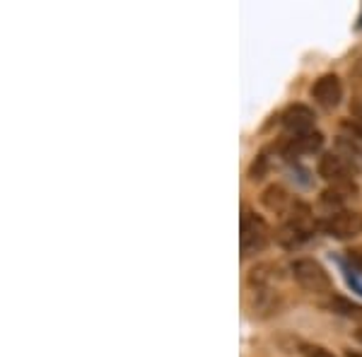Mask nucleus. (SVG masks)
<instances>
[{"label": "nucleus", "instance_id": "nucleus-1", "mask_svg": "<svg viewBox=\"0 0 362 357\" xmlns=\"http://www.w3.org/2000/svg\"><path fill=\"white\" fill-rule=\"evenodd\" d=\"M314 230H317V225H314L312 210H309L305 203L295 201L293 210L285 215L283 227L278 230V242L283 244L285 249H295V247H300V244H305L314 234Z\"/></svg>", "mask_w": 362, "mask_h": 357}, {"label": "nucleus", "instance_id": "nucleus-2", "mask_svg": "<svg viewBox=\"0 0 362 357\" xmlns=\"http://www.w3.org/2000/svg\"><path fill=\"white\" fill-rule=\"evenodd\" d=\"M268 242H271V227L266 225V220L251 210H244L242 222H239V249L244 259L264 251Z\"/></svg>", "mask_w": 362, "mask_h": 357}, {"label": "nucleus", "instance_id": "nucleus-3", "mask_svg": "<svg viewBox=\"0 0 362 357\" xmlns=\"http://www.w3.org/2000/svg\"><path fill=\"white\" fill-rule=\"evenodd\" d=\"M290 273L297 280L300 288H305L312 295H334V280L326 273V268L314 259H297L290 266Z\"/></svg>", "mask_w": 362, "mask_h": 357}, {"label": "nucleus", "instance_id": "nucleus-4", "mask_svg": "<svg viewBox=\"0 0 362 357\" xmlns=\"http://www.w3.org/2000/svg\"><path fill=\"white\" fill-rule=\"evenodd\" d=\"M319 177L331 186H355V167L338 152H329L319 160Z\"/></svg>", "mask_w": 362, "mask_h": 357}, {"label": "nucleus", "instance_id": "nucleus-5", "mask_svg": "<svg viewBox=\"0 0 362 357\" xmlns=\"http://www.w3.org/2000/svg\"><path fill=\"white\" fill-rule=\"evenodd\" d=\"M321 230L334 239H353L362 234V215L355 213V210H341V213L329 215Z\"/></svg>", "mask_w": 362, "mask_h": 357}, {"label": "nucleus", "instance_id": "nucleus-6", "mask_svg": "<svg viewBox=\"0 0 362 357\" xmlns=\"http://www.w3.org/2000/svg\"><path fill=\"white\" fill-rule=\"evenodd\" d=\"M312 99L319 104L324 111H334L343 99V83L336 73H326L314 83L312 87Z\"/></svg>", "mask_w": 362, "mask_h": 357}, {"label": "nucleus", "instance_id": "nucleus-7", "mask_svg": "<svg viewBox=\"0 0 362 357\" xmlns=\"http://www.w3.org/2000/svg\"><path fill=\"white\" fill-rule=\"evenodd\" d=\"M338 155H343L355 172H362V131L353 121H346L341 126V136H338Z\"/></svg>", "mask_w": 362, "mask_h": 357}, {"label": "nucleus", "instance_id": "nucleus-8", "mask_svg": "<svg viewBox=\"0 0 362 357\" xmlns=\"http://www.w3.org/2000/svg\"><path fill=\"white\" fill-rule=\"evenodd\" d=\"M280 121H283L285 133L293 138L314 131V111L305 107V104H293V107H288L283 111V116H280Z\"/></svg>", "mask_w": 362, "mask_h": 357}, {"label": "nucleus", "instance_id": "nucleus-9", "mask_svg": "<svg viewBox=\"0 0 362 357\" xmlns=\"http://www.w3.org/2000/svg\"><path fill=\"white\" fill-rule=\"evenodd\" d=\"M324 148V136L319 131H312V133H305V136H297V138H290L288 145L283 148V155L288 160H300V157H307V155H314Z\"/></svg>", "mask_w": 362, "mask_h": 357}, {"label": "nucleus", "instance_id": "nucleus-10", "mask_svg": "<svg viewBox=\"0 0 362 357\" xmlns=\"http://www.w3.org/2000/svg\"><path fill=\"white\" fill-rule=\"evenodd\" d=\"M261 201H264V206L271 210V213H280L283 218L295 206L293 196H290V193L285 191L283 186H268V189L264 191V196H261Z\"/></svg>", "mask_w": 362, "mask_h": 357}, {"label": "nucleus", "instance_id": "nucleus-11", "mask_svg": "<svg viewBox=\"0 0 362 357\" xmlns=\"http://www.w3.org/2000/svg\"><path fill=\"white\" fill-rule=\"evenodd\" d=\"M358 193V186H329L324 193H321V206L329 210L331 215L334 213H341V210H346V201L350 196H355Z\"/></svg>", "mask_w": 362, "mask_h": 357}, {"label": "nucleus", "instance_id": "nucleus-12", "mask_svg": "<svg viewBox=\"0 0 362 357\" xmlns=\"http://www.w3.org/2000/svg\"><path fill=\"white\" fill-rule=\"evenodd\" d=\"M324 307L334 314H341L346 319H355V321H362V304L358 302H350L346 297L341 295H329V300L324 302Z\"/></svg>", "mask_w": 362, "mask_h": 357}, {"label": "nucleus", "instance_id": "nucleus-13", "mask_svg": "<svg viewBox=\"0 0 362 357\" xmlns=\"http://www.w3.org/2000/svg\"><path fill=\"white\" fill-rule=\"evenodd\" d=\"M302 355L305 357H336L326 348H321V345H302Z\"/></svg>", "mask_w": 362, "mask_h": 357}, {"label": "nucleus", "instance_id": "nucleus-14", "mask_svg": "<svg viewBox=\"0 0 362 357\" xmlns=\"http://www.w3.org/2000/svg\"><path fill=\"white\" fill-rule=\"evenodd\" d=\"M350 261L355 263V266L362 271V249H355V251H350Z\"/></svg>", "mask_w": 362, "mask_h": 357}, {"label": "nucleus", "instance_id": "nucleus-15", "mask_svg": "<svg viewBox=\"0 0 362 357\" xmlns=\"http://www.w3.org/2000/svg\"><path fill=\"white\" fill-rule=\"evenodd\" d=\"M353 124H355V126H358V128H360V131H362V109L358 111V116H355V121H353Z\"/></svg>", "mask_w": 362, "mask_h": 357}, {"label": "nucleus", "instance_id": "nucleus-16", "mask_svg": "<svg viewBox=\"0 0 362 357\" xmlns=\"http://www.w3.org/2000/svg\"><path fill=\"white\" fill-rule=\"evenodd\" d=\"M346 357H362V353H353V350H348Z\"/></svg>", "mask_w": 362, "mask_h": 357}]
</instances>
